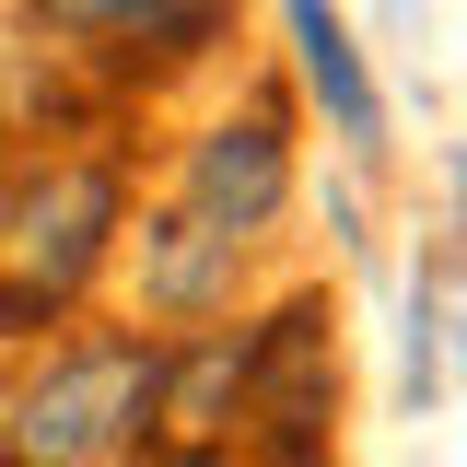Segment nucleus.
Segmentation results:
<instances>
[{
    "label": "nucleus",
    "mask_w": 467,
    "mask_h": 467,
    "mask_svg": "<svg viewBox=\"0 0 467 467\" xmlns=\"http://www.w3.org/2000/svg\"><path fill=\"white\" fill-rule=\"evenodd\" d=\"M129 211H140V175L106 129L0 140V350H47L58 327L94 316Z\"/></svg>",
    "instance_id": "1"
},
{
    "label": "nucleus",
    "mask_w": 467,
    "mask_h": 467,
    "mask_svg": "<svg viewBox=\"0 0 467 467\" xmlns=\"http://www.w3.org/2000/svg\"><path fill=\"white\" fill-rule=\"evenodd\" d=\"M164 339L129 316H82L47 350H12L0 374V456L12 467H140Z\"/></svg>",
    "instance_id": "2"
},
{
    "label": "nucleus",
    "mask_w": 467,
    "mask_h": 467,
    "mask_svg": "<svg viewBox=\"0 0 467 467\" xmlns=\"http://www.w3.org/2000/svg\"><path fill=\"white\" fill-rule=\"evenodd\" d=\"M187 223H211L223 245H281V223L304 211V106L281 82H234L223 106L187 117V140L164 152V187Z\"/></svg>",
    "instance_id": "3"
},
{
    "label": "nucleus",
    "mask_w": 467,
    "mask_h": 467,
    "mask_svg": "<svg viewBox=\"0 0 467 467\" xmlns=\"http://www.w3.org/2000/svg\"><path fill=\"white\" fill-rule=\"evenodd\" d=\"M245 24V0H12V47L58 58L94 94H164L211 70Z\"/></svg>",
    "instance_id": "4"
},
{
    "label": "nucleus",
    "mask_w": 467,
    "mask_h": 467,
    "mask_svg": "<svg viewBox=\"0 0 467 467\" xmlns=\"http://www.w3.org/2000/svg\"><path fill=\"white\" fill-rule=\"evenodd\" d=\"M234 467H339V304L316 281L257 304V409Z\"/></svg>",
    "instance_id": "5"
},
{
    "label": "nucleus",
    "mask_w": 467,
    "mask_h": 467,
    "mask_svg": "<svg viewBox=\"0 0 467 467\" xmlns=\"http://www.w3.org/2000/svg\"><path fill=\"white\" fill-rule=\"evenodd\" d=\"M117 292H129V327L199 339V327L257 316V245H223L211 223H187L175 199H140L129 211V245H117Z\"/></svg>",
    "instance_id": "6"
},
{
    "label": "nucleus",
    "mask_w": 467,
    "mask_h": 467,
    "mask_svg": "<svg viewBox=\"0 0 467 467\" xmlns=\"http://www.w3.org/2000/svg\"><path fill=\"white\" fill-rule=\"evenodd\" d=\"M269 12H281V94L327 129L339 175H374L386 140H398V106H386V70L362 47V24L339 0H269Z\"/></svg>",
    "instance_id": "7"
},
{
    "label": "nucleus",
    "mask_w": 467,
    "mask_h": 467,
    "mask_svg": "<svg viewBox=\"0 0 467 467\" xmlns=\"http://www.w3.org/2000/svg\"><path fill=\"white\" fill-rule=\"evenodd\" d=\"M245 409H257V316L199 327V339H164L140 467H234V444H245Z\"/></svg>",
    "instance_id": "8"
},
{
    "label": "nucleus",
    "mask_w": 467,
    "mask_h": 467,
    "mask_svg": "<svg viewBox=\"0 0 467 467\" xmlns=\"http://www.w3.org/2000/svg\"><path fill=\"white\" fill-rule=\"evenodd\" d=\"M444 374H456V304H444V269H420V281H409V350H398L409 409L444 398Z\"/></svg>",
    "instance_id": "9"
}]
</instances>
